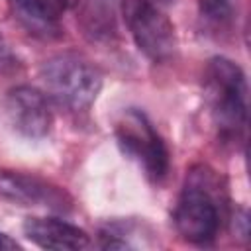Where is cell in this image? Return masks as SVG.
I'll list each match as a JSON object with an SVG mask.
<instances>
[{
	"label": "cell",
	"instance_id": "cell-12",
	"mask_svg": "<svg viewBox=\"0 0 251 251\" xmlns=\"http://www.w3.org/2000/svg\"><path fill=\"white\" fill-rule=\"evenodd\" d=\"M20 245L14 241V239H10L6 233H2L0 231V251H4V249H18Z\"/></svg>",
	"mask_w": 251,
	"mask_h": 251
},
{
	"label": "cell",
	"instance_id": "cell-9",
	"mask_svg": "<svg viewBox=\"0 0 251 251\" xmlns=\"http://www.w3.org/2000/svg\"><path fill=\"white\" fill-rule=\"evenodd\" d=\"M18 18L31 31L51 33L67 8V0H10Z\"/></svg>",
	"mask_w": 251,
	"mask_h": 251
},
{
	"label": "cell",
	"instance_id": "cell-10",
	"mask_svg": "<svg viewBox=\"0 0 251 251\" xmlns=\"http://www.w3.org/2000/svg\"><path fill=\"white\" fill-rule=\"evenodd\" d=\"M200 14L214 25H226L231 20L233 8L229 0H200Z\"/></svg>",
	"mask_w": 251,
	"mask_h": 251
},
{
	"label": "cell",
	"instance_id": "cell-6",
	"mask_svg": "<svg viewBox=\"0 0 251 251\" xmlns=\"http://www.w3.org/2000/svg\"><path fill=\"white\" fill-rule=\"evenodd\" d=\"M4 116L10 127L27 139L45 137L53 126V112L45 94L27 84L8 90L4 98Z\"/></svg>",
	"mask_w": 251,
	"mask_h": 251
},
{
	"label": "cell",
	"instance_id": "cell-7",
	"mask_svg": "<svg viewBox=\"0 0 251 251\" xmlns=\"http://www.w3.org/2000/svg\"><path fill=\"white\" fill-rule=\"evenodd\" d=\"M0 194L20 206H39L55 212H69L73 208L71 196L61 186L18 171L0 173Z\"/></svg>",
	"mask_w": 251,
	"mask_h": 251
},
{
	"label": "cell",
	"instance_id": "cell-8",
	"mask_svg": "<svg viewBox=\"0 0 251 251\" xmlns=\"http://www.w3.org/2000/svg\"><path fill=\"white\" fill-rule=\"evenodd\" d=\"M24 235L31 243L55 251H80L90 245L84 229L59 218H27L24 222Z\"/></svg>",
	"mask_w": 251,
	"mask_h": 251
},
{
	"label": "cell",
	"instance_id": "cell-5",
	"mask_svg": "<svg viewBox=\"0 0 251 251\" xmlns=\"http://www.w3.org/2000/svg\"><path fill=\"white\" fill-rule=\"evenodd\" d=\"M124 18L137 49L149 61L173 59L176 51L175 25L153 0H124Z\"/></svg>",
	"mask_w": 251,
	"mask_h": 251
},
{
	"label": "cell",
	"instance_id": "cell-2",
	"mask_svg": "<svg viewBox=\"0 0 251 251\" xmlns=\"http://www.w3.org/2000/svg\"><path fill=\"white\" fill-rule=\"evenodd\" d=\"M204 96L224 141H237L247 124V80L237 63L214 57L204 69Z\"/></svg>",
	"mask_w": 251,
	"mask_h": 251
},
{
	"label": "cell",
	"instance_id": "cell-3",
	"mask_svg": "<svg viewBox=\"0 0 251 251\" xmlns=\"http://www.w3.org/2000/svg\"><path fill=\"white\" fill-rule=\"evenodd\" d=\"M41 80L47 94L71 112L88 110L102 90V73L75 53H63L45 61Z\"/></svg>",
	"mask_w": 251,
	"mask_h": 251
},
{
	"label": "cell",
	"instance_id": "cell-13",
	"mask_svg": "<svg viewBox=\"0 0 251 251\" xmlns=\"http://www.w3.org/2000/svg\"><path fill=\"white\" fill-rule=\"evenodd\" d=\"M165 2H169V0H165Z\"/></svg>",
	"mask_w": 251,
	"mask_h": 251
},
{
	"label": "cell",
	"instance_id": "cell-1",
	"mask_svg": "<svg viewBox=\"0 0 251 251\" xmlns=\"http://www.w3.org/2000/svg\"><path fill=\"white\" fill-rule=\"evenodd\" d=\"M173 218L186 241L208 245L216 239L222 226V190L212 169L198 165L188 173Z\"/></svg>",
	"mask_w": 251,
	"mask_h": 251
},
{
	"label": "cell",
	"instance_id": "cell-11",
	"mask_svg": "<svg viewBox=\"0 0 251 251\" xmlns=\"http://www.w3.org/2000/svg\"><path fill=\"white\" fill-rule=\"evenodd\" d=\"M12 65H14V57H12V53H10L8 45H6V41H4L2 35H0V73L6 71V69H10Z\"/></svg>",
	"mask_w": 251,
	"mask_h": 251
},
{
	"label": "cell",
	"instance_id": "cell-4",
	"mask_svg": "<svg viewBox=\"0 0 251 251\" xmlns=\"http://www.w3.org/2000/svg\"><path fill=\"white\" fill-rule=\"evenodd\" d=\"M114 135L122 153L135 161L149 180L161 182L167 176L171 165L169 149L141 110H124L114 124Z\"/></svg>",
	"mask_w": 251,
	"mask_h": 251
}]
</instances>
